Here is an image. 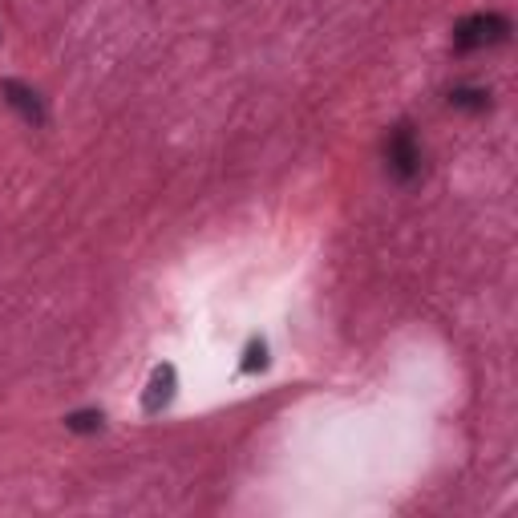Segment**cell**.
I'll list each match as a JSON object with an SVG mask.
<instances>
[{
  "label": "cell",
  "mask_w": 518,
  "mask_h": 518,
  "mask_svg": "<svg viewBox=\"0 0 518 518\" xmlns=\"http://www.w3.org/2000/svg\"><path fill=\"white\" fill-rule=\"evenodd\" d=\"M511 37V21L498 13H474V16H462L454 24V45L462 49H482V45H503Z\"/></svg>",
  "instance_id": "obj_1"
},
{
  "label": "cell",
  "mask_w": 518,
  "mask_h": 518,
  "mask_svg": "<svg viewBox=\"0 0 518 518\" xmlns=\"http://www.w3.org/2000/svg\"><path fill=\"white\" fill-rule=\"evenodd\" d=\"M385 167L397 183H409V178L421 175V150L413 142V130L409 126H397L385 142Z\"/></svg>",
  "instance_id": "obj_2"
},
{
  "label": "cell",
  "mask_w": 518,
  "mask_h": 518,
  "mask_svg": "<svg viewBox=\"0 0 518 518\" xmlns=\"http://www.w3.org/2000/svg\"><path fill=\"white\" fill-rule=\"evenodd\" d=\"M0 93H5V101L29 126H45V106H41V93L37 90H29L24 82H13V77H8V82H0Z\"/></svg>",
  "instance_id": "obj_3"
},
{
  "label": "cell",
  "mask_w": 518,
  "mask_h": 518,
  "mask_svg": "<svg viewBox=\"0 0 518 518\" xmlns=\"http://www.w3.org/2000/svg\"><path fill=\"white\" fill-rule=\"evenodd\" d=\"M170 397H175V369L170 365H158L150 373V385H146V397H142V409L146 413H158L170 405Z\"/></svg>",
  "instance_id": "obj_4"
},
{
  "label": "cell",
  "mask_w": 518,
  "mask_h": 518,
  "mask_svg": "<svg viewBox=\"0 0 518 518\" xmlns=\"http://www.w3.org/2000/svg\"><path fill=\"white\" fill-rule=\"evenodd\" d=\"M450 106H457V110H486L490 106V93L486 90H454L450 93Z\"/></svg>",
  "instance_id": "obj_5"
},
{
  "label": "cell",
  "mask_w": 518,
  "mask_h": 518,
  "mask_svg": "<svg viewBox=\"0 0 518 518\" xmlns=\"http://www.w3.org/2000/svg\"><path fill=\"white\" fill-rule=\"evenodd\" d=\"M65 426L73 429V434H93V429H101V409H82V413H69Z\"/></svg>",
  "instance_id": "obj_6"
},
{
  "label": "cell",
  "mask_w": 518,
  "mask_h": 518,
  "mask_svg": "<svg viewBox=\"0 0 518 518\" xmlns=\"http://www.w3.org/2000/svg\"><path fill=\"white\" fill-rule=\"evenodd\" d=\"M267 365V349L264 344H252V349H247V360H244V373H252V369H264Z\"/></svg>",
  "instance_id": "obj_7"
}]
</instances>
